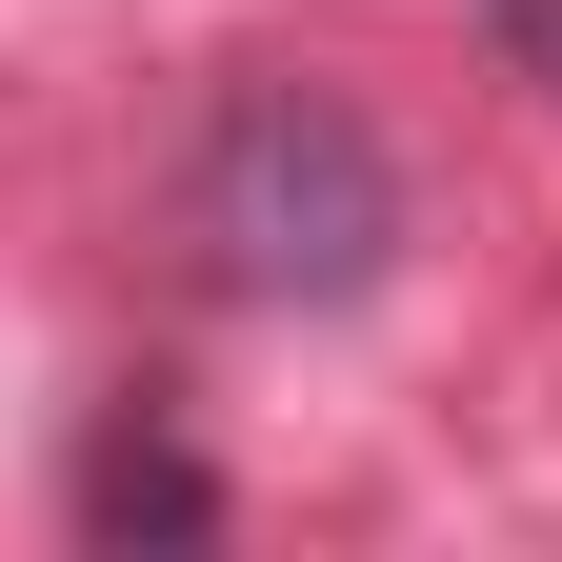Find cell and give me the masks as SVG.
Segmentation results:
<instances>
[{
  "label": "cell",
  "mask_w": 562,
  "mask_h": 562,
  "mask_svg": "<svg viewBox=\"0 0 562 562\" xmlns=\"http://www.w3.org/2000/svg\"><path fill=\"white\" fill-rule=\"evenodd\" d=\"M81 522H101V542H201L222 482H201L181 442H101V462H81Z\"/></svg>",
  "instance_id": "7a4b0ae2"
},
{
  "label": "cell",
  "mask_w": 562,
  "mask_h": 562,
  "mask_svg": "<svg viewBox=\"0 0 562 562\" xmlns=\"http://www.w3.org/2000/svg\"><path fill=\"white\" fill-rule=\"evenodd\" d=\"M503 60H562V0H503Z\"/></svg>",
  "instance_id": "3957f363"
},
{
  "label": "cell",
  "mask_w": 562,
  "mask_h": 562,
  "mask_svg": "<svg viewBox=\"0 0 562 562\" xmlns=\"http://www.w3.org/2000/svg\"><path fill=\"white\" fill-rule=\"evenodd\" d=\"M181 241H201L222 302L322 322V302H362L402 261V161H382V121L341 81H241L201 121V161H181Z\"/></svg>",
  "instance_id": "6da1fadb"
}]
</instances>
